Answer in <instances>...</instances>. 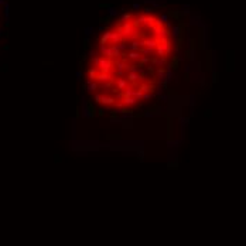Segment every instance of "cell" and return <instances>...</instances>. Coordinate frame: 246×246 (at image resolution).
Wrapping results in <instances>:
<instances>
[{"mask_svg":"<svg viewBox=\"0 0 246 246\" xmlns=\"http://www.w3.org/2000/svg\"><path fill=\"white\" fill-rule=\"evenodd\" d=\"M174 34L164 17L149 10L126 13L98 40L86 89L99 107L126 112L156 96L174 57Z\"/></svg>","mask_w":246,"mask_h":246,"instance_id":"1","label":"cell"}]
</instances>
